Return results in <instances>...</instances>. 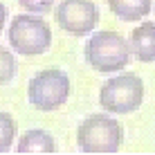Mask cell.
Returning <instances> with one entry per match:
<instances>
[{"label": "cell", "instance_id": "cell-1", "mask_svg": "<svg viewBox=\"0 0 155 155\" xmlns=\"http://www.w3.org/2000/svg\"><path fill=\"white\" fill-rule=\"evenodd\" d=\"M83 54H85L88 65L99 74L121 72L133 58L130 43L119 31H110V29L94 31L85 43Z\"/></svg>", "mask_w": 155, "mask_h": 155}, {"label": "cell", "instance_id": "cell-2", "mask_svg": "<svg viewBox=\"0 0 155 155\" xmlns=\"http://www.w3.org/2000/svg\"><path fill=\"white\" fill-rule=\"evenodd\" d=\"M124 142V128L110 113H97L77 128V146L81 153H117Z\"/></svg>", "mask_w": 155, "mask_h": 155}, {"label": "cell", "instance_id": "cell-3", "mask_svg": "<svg viewBox=\"0 0 155 155\" xmlns=\"http://www.w3.org/2000/svg\"><path fill=\"white\" fill-rule=\"evenodd\" d=\"M7 38L14 52L23 56H41L52 45V29L41 14H18L12 18Z\"/></svg>", "mask_w": 155, "mask_h": 155}, {"label": "cell", "instance_id": "cell-4", "mask_svg": "<svg viewBox=\"0 0 155 155\" xmlns=\"http://www.w3.org/2000/svg\"><path fill=\"white\" fill-rule=\"evenodd\" d=\"M144 101V81L133 72L115 74L99 90V106L110 115H130Z\"/></svg>", "mask_w": 155, "mask_h": 155}, {"label": "cell", "instance_id": "cell-5", "mask_svg": "<svg viewBox=\"0 0 155 155\" xmlns=\"http://www.w3.org/2000/svg\"><path fill=\"white\" fill-rule=\"evenodd\" d=\"M70 90H72V83L65 72L56 70V68H47V70H41L38 74H34L29 79L27 99L36 110L52 113L68 101Z\"/></svg>", "mask_w": 155, "mask_h": 155}, {"label": "cell", "instance_id": "cell-6", "mask_svg": "<svg viewBox=\"0 0 155 155\" xmlns=\"http://www.w3.org/2000/svg\"><path fill=\"white\" fill-rule=\"evenodd\" d=\"M54 20L63 31L83 38L97 27L99 7L94 5V0H61L54 9Z\"/></svg>", "mask_w": 155, "mask_h": 155}, {"label": "cell", "instance_id": "cell-7", "mask_svg": "<svg viewBox=\"0 0 155 155\" xmlns=\"http://www.w3.org/2000/svg\"><path fill=\"white\" fill-rule=\"evenodd\" d=\"M130 52L137 61L142 63H153L155 61V23L144 20L140 23L130 34Z\"/></svg>", "mask_w": 155, "mask_h": 155}, {"label": "cell", "instance_id": "cell-8", "mask_svg": "<svg viewBox=\"0 0 155 155\" xmlns=\"http://www.w3.org/2000/svg\"><path fill=\"white\" fill-rule=\"evenodd\" d=\"M151 2L153 0H108V7L119 20L137 23L151 14Z\"/></svg>", "mask_w": 155, "mask_h": 155}, {"label": "cell", "instance_id": "cell-9", "mask_svg": "<svg viewBox=\"0 0 155 155\" xmlns=\"http://www.w3.org/2000/svg\"><path fill=\"white\" fill-rule=\"evenodd\" d=\"M16 151L20 155L23 153H54L56 151V142L43 128H31V130L23 133V137L18 140Z\"/></svg>", "mask_w": 155, "mask_h": 155}, {"label": "cell", "instance_id": "cell-10", "mask_svg": "<svg viewBox=\"0 0 155 155\" xmlns=\"http://www.w3.org/2000/svg\"><path fill=\"white\" fill-rule=\"evenodd\" d=\"M16 140V119L9 113L0 110V153L12 151Z\"/></svg>", "mask_w": 155, "mask_h": 155}, {"label": "cell", "instance_id": "cell-11", "mask_svg": "<svg viewBox=\"0 0 155 155\" xmlns=\"http://www.w3.org/2000/svg\"><path fill=\"white\" fill-rule=\"evenodd\" d=\"M16 77V56L0 45V83H9Z\"/></svg>", "mask_w": 155, "mask_h": 155}, {"label": "cell", "instance_id": "cell-12", "mask_svg": "<svg viewBox=\"0 0 155 155\" xmlns=\"http://www.w3.org/2000/svg\"><path fill=\"white\" fill-rule=\"evenodd\" d=\"M56 0H18V5L23 9H27L29 14H47L52 12V7H54Z\"/></svg>", "mask_w": 155, "mask_h": 155}, {"label": "cell", "instance_id": "cell-13", "mask_svg": "<svg viewBox=\"0 0 155 155\" xmlns=\"http://www.w3.org/2000/svg\"><path fill=\"white\" fill-rule=\"evenodd\" d=\"M7 16H9L7 7H5V2H0V34H2V29H5V20H7Z\"/></svg>", "mask_w": 155, "mask_h": 155}]
</instances>
